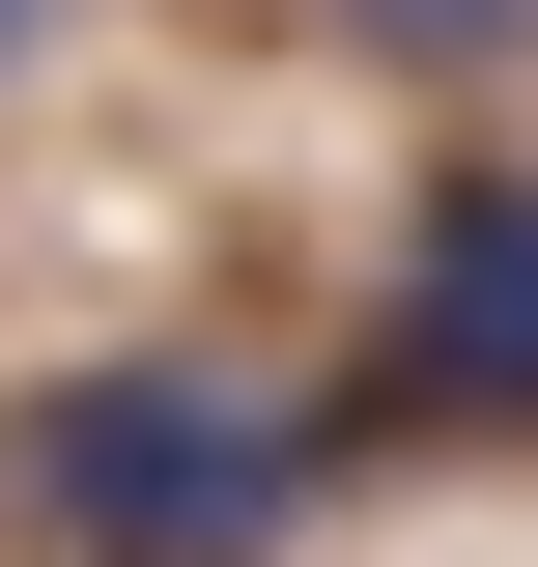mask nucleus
<instances>
[{
    "instance_id": "obj_1",
    "label": "nucleus",
    "mask_w": 538,
    "mask_h": 567,
    "mask_svg": "<svg viewBox=\"0 0 538 567\" xmlns=\"http://www.w3.org/2000/svg\"><path fill=\"white\" fill-rule=\"evenodd\" d=\"M0 511L58 567H256L283 511H312V425H283L256 369H58V398L0 425Z\"/></svg>"
},
{
    "instance_id": "obj_2",
    "label": "nucleus",
    "mask_w": 538,
    "mask_h": 567,
    "mask_svg": "<svg viewBox=\"0 0 538 567\" xmlns=\"http://www.w3.org/2000/svg\"><path fill=\"white\" fill-rule=\"evenodd\" d=\"M369 398H425V425H538V171H454L425 199V256H397V369Z\"/></svg>"
},
{
    "instance_id": "obj_3",
    "label": "nucleus",
    "mask_w": 538,
    "mask_h": 567,
    "mask_svg": "<svg viewBox=\"0 0 538 567\" xmlns=\"http://www.w3.org/2000/svg\"><path fill=\"white\" fill-rule=\"evenodd\" d=\"M369 58H538V0H340Z\"/></svg>"
},
{
    "instance_id": "obj_4",
    "label": "nucleus",
    "mask_w": 538,
    "mask_h": 567,
    "mask_svg": "<svg viewBox=\"0 0 538 567\" xmlns=\"http://www.w3.org/2000/svg\"><path fill=\"white\" fill-rule=\"evenodd\" d=\"M0 58H58V0H0Z\"/></svg>"
}]
</instances>
